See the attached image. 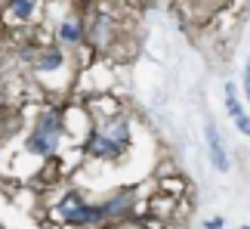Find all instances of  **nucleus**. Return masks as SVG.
Instances as JSON below:
<instances>
[{
  "label": "nucleus",
  "instance_id": "20e7f679",
  "mask_svg": "<svg viewBox=\"0 0 250 229\" xmlns=\"http://www.w3.org/2000/svg\"><path fill=\"white\" fill-rule=\"evenodd\" d=\"M102 207H86V205H81L78 211H71L68 217H65V220H68L71 226H90V223H99L102 220Z\"/></svg>",
  "mask_w": 250,
  "mask_h": 229
},
{
  "label": "nucleus",
  "instance_id": "423d86ee",
  "mask_svg": "<svg viewBox=\"0 0 250 229\" xmlns=\"http://www.w3.org/2000/svg\"><path fill=\"white\" fill-rule=\"evenodd\" d=\"M127 205H130V195H121V198H114L111 205H105V207H102V214H118V211H124Z\"/></svg>",
  "mask_w": 250,
  "mask_h": 229
},
{
  "label": "nucleus",
  "instance_id": "f257e3e1",
  "mask_svg": "<svg viewBox=\"0 0 250 229\" xmlns=\"http://www.w3.org/2000/svg\"><path fill=\"white\" fill-rule=\"evenodd\" d=\"M56 137H59V114L50 112L41 124H37V130L31 133L28 149H31V152H41V155H50V152L56 149Z\"/></svg>",
  "mask_w": 250,
  "mask_h": 229
},
{
  "label": "nucleus",
  "instance_id": "9b49d317",
  "mask_svg": "<svg viewBox=\"0 0 250 229\" xmlns=\"http://www.w3.org/2000/svg\"><path fill=\"white\" fill-rule=\"evenodd\" d=\"M244 90H247V102H250V65L244 69Z\"/></svg>",
  "mask_w": 250,
  "mask_h": 229
},
{
  "label": "nucleus",
  "instance_id": "6e6552de",
  "mask_svg": "<svg viewBox=\"0 0 250 229\" xmlns=\"http://www.w3.org/2000/svg\"><path fill=\"white\" fill-rule=\"evenodd\" d=\"M81 205H83V202H81V198H78V195H68V198H65V202L59 205V211H62L65 217H68L71 211H78V207H81Z\"/></svg>",
  "mask_w": 250,
  "mask_h": 229
},
{
  "label": "nucleus",
  "instance_id": "7ed1b4c3",
  "mask_svg": "<svg viewBox=\"0 0 250 229\" xmlns=\"http://www.w3.org/2000/svg\"><path fill=\"white\" fill-rule=\"evenodd\" d=\"M207 142H210V158H213V167L216 170H226L229 167V158H226V149H223V139L213 124H207Z\"/></svg>",
  "mask_w": 250,
  "mask_h": 229
},
{
  "label": "nucleus",
  "instance_id": "f8f14e48",
  "mask_svg": "<svg viewBox=\"0 0 250 229\" xmlns=\"http://www.w3.org/2000/svg\"><path fill=\"white\" fill-rule=\"evenodd\" d=\"M207 229H223V220H219V217H216V220H210Z\"/></svg>",
  "mask_w": 250,
  "mask_h": 229
},
{
  "label": "nucleus",
  "instance_id": "9d476101",
  "mask_svg": "<svg viewBox=\"0 0 250 229\" xmlns=\"http://www.w3.org/2000/svg\"><path fill=\"white\" fill-rule=\"evenodd\" d=\"M59 59H62L59 53H50V56H43V62H41V65H43V69H53V65H59Z\"/></svg>",
  "mask_w": 250,
  "mask_h": 229
},
{
  "label": "nucleus",
  "instance_id": "1a4fd4ad",
  "mask_svg": "<svg viewBox=\"0 0 250 229\" xmlns=\"http://www.w3.org/2000/svg\"><path fill=\"white\" fill-rule=\"evenodd\" d=\"M31 9H34L31 3H13V13L16 16H31Z\"/></svg>",
  "mask_w": 250,
  "mask_h": 229
},
{
  "label": "nucleus",
  "instance_id": "0eeeda50",
  "mask_svg": "<svg viewBox=\"0 0 250 229\" xmlns=\"http://www.w3.org/2000/svg\"><path fill=\"white\" fill-rule=\"evenodd\" d=\"M62 37H65V41H78V37H81V25L78 22H65L62 25Z\"/></svg>",
  "mask_w": 250,
  "mask_h": 229
},
{
  "label": "nucleus",
  "instance_id": "39448f33",
  "mask_svg": "<svg viewBox=\"0 0 250 229\" xmlns=\"http://www.w3.org/2000/svg\"><path fill=\"white\" fill-rule=\"evenodd\" d=\"M124 146L114 137H105V133H96V137L90 139V152L93 155H118Z\"/></svg>",
  "mask_w": 250,
  "mask_h": 229
},
{
  "label": "nucleus",
  "instance_id": "f03ea898",
  "mask_svg": "<svg viewBox=\"0 0 250 229\" xmlns=\"http://www.w3.org/2000/svg\"><path fill=\"white\" fill-rule=\"evenodd\" d=\"M226 109H229V114L235 118V124H238V130L241 133H250V118L241 112V102H238V96H235V87L232 84H226Z\"/></svg>",
  "mask_w": 250,
  "mask_h": 229
}]
</instances>
